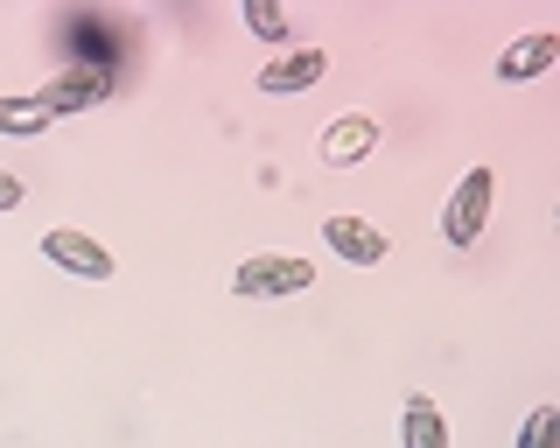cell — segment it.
I'll return each mask as SVG.
<instances>
[{
  "mask_svg": "<svg viewBox=\"0 0 560 448\" xmlns=\"http://www.w3.org/2000/svg\"><path fill=\"white\" fill-rule=\"evenodd\" d=\"M372 148H378V119L372 113H337V119H323V133H315L323 168H358Z\"/></svg>",
  "mask_w": 560,
  "mask_h": 448,
  "instance_id": "5",
  "label": "cell"
},
{
  "mask_svg": "<svg viewBox=\"0 0 560 448\" xmlns=\"http://www.w3.org/2000/svg\"><path fill=\"white\" fill-rule=\"evenodd\" d=\"M245 28H253V36L267 43V49H280V43H288V14H280L273 0H245Z\"/></svg>",
  "mask_w": 560,
  "mask_h": 448,
  "instance_id": "11",
  "label": "cell"
},
{
  "mask_svg": "<svg viewBox=\"0 0 560 448\" xmlns=\"http://www.w3.org/2000/svg\"><path fill=\"white\" fill-rule=\"evenodd\" d=\"M323 246L337 252V260H350V267H385L393 260V232H378L372 217H358V211H337L323 224Z\"/></svg>",
  "mask_w": 560,
  "mask_h": 448,
  "instance_id": "4",
  "label": "cell"
},
{
  "mask_svg": "<svg viewBox=\"0 0 560 448\" xmlns=\"http://www.w3.org/2000/svg\"><path fill=\"white\" fill-rule=\"evenodd\" d=\"M399 441L407 448H448V413L428 400V392H413L407 413H399Z\"/></svg>",
  "mask_w": 560,
  "mask_h": 448,
  "instance_id": "9",
  "label": "cell"
},
{
  "mask_svg": "<svg viewBox=\"0 0 560 448\" xmlns=\"http://www.w3.org/2000/svg\"><path fill=\"white\" fill-rule=\"evenodd\" d=\"M302 287H315V260H302V252H253L232 267V295L245 302H288Z\"/></svg>",
  "mask_w": 560,
  "mask_h": 448,
  "instance_id": "1",
  "label": "cell"
},
{
  "mask_svg": "<svg viewBox=\"0 0 560 448\" xmlns=\"http://www.w3.org/2000/svg\"><path fill=\"white\" fill-rule=\"evenodd\" d=\"M323 71H329V49H273V63L259 71V92L267 98H294V92H315L323 84Z\"/></svg>",
  "mask_w": 560,
  "mask_h": 448,
  "instance_id": "7",
  "label": "cell"
},
{
  "mask_svg": "<svg viewBox=\"0 0 560 448\" xmlns=\"http://www.w3.org/2000/svg\"><path fill=\"white\" fill-rule=\"evenodd\" d=\"M518 448H560V406H533L525 413V427H518Z\"/></svg>",
  "mask_w": 560,
  "mask_h": 448,
  "instance_id": "12",
  "label": "cell"
},
{
  "mask_svg": "<svg viewBox=\"0 0 560 448\" xmlns=\"http://www.w3.org/2000/svg\"><path fill=\"white\" fill-rule=\"evenodd\" d=\"M43 127H49V113L35 106V92H28V98H0V133H14V141H35Z\"/></svg>",
  "mask_w": 560,
  "mask_h": 448,
  "instance_id": "10",
  "label": "cell"
},
{
  "mask_svg": "<svg viewBox=\"0 0 560 448\" xmlns=\"http://www.w3.org/2000/svg\"><path fill=\"white\" fill-rule=\"evenodd\" d=\"M490 197H498V182H490V168H463L455 189L442 197V238L448 246H477V232L490 224Z\"/></svg>",
  "mask_w": 560,
  "mask_h": 448,
  "instance_id": "2",
  "label": "cell"
},
{
  "mask_svg": "<svg viewBox=\"0 0 560 448\" xmlns=\"http://www.w3.org/2000/svg\"><path fill=\"white\" fill-rule=\"evenodd\" d=\"M98 98H113V71H98V63H78V71L49 78L43 92H35V106H43L49 119H70V113L98 106Z\"/></svg>",
  "mask_w": 560,
  "mask_h": 448,
  "instance_id": "6",
  "label": "cell"
},
{
  "mask_svg": "<svg viewBox=\"0 0 560 448\" xmlns=\"http://www.w3.org/2000/svg\"><path fill=\"white\" fill-rule=\"evenodd\" d=\"M553 63H560V36H553V28L518 36V43L498 49V84H533V78H547Z\"/></svg>",
  "mask_w": 560,
  "mask_h": 448,
  "instance_id": "8",
  "label": "cell"
},
{
  "mask_svg": "<svg viewBox=\"0 0 560 448\" xmlns=\"http://www.w3.org/2000/svg\"><path fill=\"white\" fill-rule=\"evenodd\" d=\"M22 197H28L22 176H8V168H0V211H22Z\"/></svg>",
  "mask_w": 560,
  "mask_h": 448,
  "instance_id": "13",
  "label": "cell"
},
{
  "mask_svg": "<svg viewBox=\"0 0 560 448\" xmlns=\"http://www.w3.org/2000/svg\"><path fill=\"white\" fill-rule=\"evenodd\" d=\"M43 260L78 273V281H113V252H105L92 232H78V224H49L43 232Z\"/></svg>",
  "mask_w": 560,
  "mask_h": 448,
  "instance_id": "3",
  "label": "cell"
}]
</instances>
